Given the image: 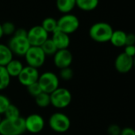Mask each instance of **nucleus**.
<instances>
[{
    "label": "nucleus",
    "instance_id": "nucleus-26",
    "mask_svg": "<svg viewBox=\"0 0 135 135\" xmlns=\"http://www.w3.org/2000/svg\"><path fill=\"white\" fill-rule=\"evenodd\" d=\"M2 28H3V35H7V36L14 35L15 32L16 30L15 24L11 22H6L3 23Z\"/></svg>",
    "mask_w": 135,
    "mask_h": 135
},
{
    "label": "nucleus",
    "instance_id": "nucleus-33",
    "mask_svg": "<svg viewBox=\"0 0 135 135\" xmlns=\"http://www.w3.org/2000/svg\"><path fill=\"white\" fill-rule=\"evenodd\" d=\"M3 28H2V24L0 23V39L3 37Z\"/></svg>",
    "mask_w": 135,
    "mask_h": 135
},
{
    "label": "nucleus",
    "instance_id": "nucleus-1",
    "mask_svg": "<svg viewBox=\"0 0 135 135\" xmlns=\"http://www.w3.org/2000/svg\"><path fill=\"white\" fill-rule=\"evenodd\" d=\"M26 132L25 118H3L0 122V135H22Z\"/></svg>",
    "mask_w": 135,
    "mask_h": 135
},
{
    "label": "nucleus",
    "instance_id": "nucleus-22",
    "mask_svg": "<svg viewBox=\"0 0 135 135\" xmlns=\"http://www.w3.org/2000/svg\"><path fill=\"white\" fill-rule=\"evenodd\" d=\"M41 48L44 52V53L45 54V56H54V54L58 50L51 38H49L47 41H45L42 44Z\"/></svg>",
    "mask_w": 135,
    "mask_h": 135
},
{
    "label": "nucleus",
    "instance_id": "nucleus-16",
    "mask_svg": "<svg viewBox=\"0 0 135 135\" xmlns=\"http://www.w3.org/2000/svg\"><path fill=\"white\" fill-rule=\"evenodd\" d=\"M14 59V54L7 45L0 44V66H6Z\"/></svg>",
    "mask_w": 135,
    "mask_h": 135
},
{
    "label": "nucleus",
    "instance_id": "nucleus-8",
    "mask_svg": "<svg viewBox=\"0 0 135 135\" xmlns=\"http://www.w3.org/2000/svg\"><path fill=\"white\" fill-rule=\"evenodd\" d=\"M7 45L14 55L19 56H24L31 46L27 37H19L15 35L12 36Z\"/></svg>",
    "mask_w": 135,
    "mask_h": 135
},
{
    "label": "nucleus",
    "instance_id": "nucleus-3",
    "mask_svg": "<svg viewBox=\"0 0 135 135\" xmlns=\"http://www.w3.org/2000/svg\"><path fill=\"white\" fill-rule=\"evenodd\" d=\"M49 126L56 133H65L70 129L71 120L69 117L62 112H55L49 118Z\"/></svg>",
    "mask_w": 135,
    "mask_h": 135
},
{
    "label": "nucleus",
    "instance_id": "nucleus-13",
    "mask_svg": "<svg viewBox=\"0 0 135 135\" xmlns=\"http://www.w3.org/2000/svg\"><path fill=\"white\" fill-rule=\"evenodd\" d=\"M114 68L118 73L122 74L128 73L133 68V57L122 52L118 54L114 60Z\"/></svg>",
    "mask_w": 135,
    "mask_h": 135
},
{
    "label": "nucleus",
    "instance_id": "nucleus-15",
    "mask_svg": "<svg viewBox=\"0 0 135 135\" xmlns=\"http://www.w3.org/2000/svg\"><path fill=\"white\" fill-rule=\"evenodd\" d=\"M5 68L11 77H18L22 71L24 65L19 60L13 59L5 66Z\"/></svg>",
    "mask_w": 135,
    "mask_h": 135
},
{
    "label": "nucleus",
    "instance_id": "nucleus-7",
    "mask_svg": "<svg viewBox=\"0 0 135 135\" xmlns=\"http://www.w3.org/2000/svg\"><path fill=\"white\" fill-rule=\"evenodd\" d=\"M26 62L28 66L39 69L45 62L46 56L41 47L30 46L26 55L24 56Z\"/></svg>",
    "mask_w": 135,
    "mask_h": 135
},
{
    "label": "nucleus",
    "instance_id": "nucleus-32",
    "mask_svg": "<svg viewBox=\"0 0 135 135\" xmlns=\"http://www.w3.org/2000/svg\"><path fill=\"white\" fill-rule=\"evenodd\" d=\"M120 135H135V129L132 127H125L122 129Z\"/></svg>",
    "mask_w": 135,
    "mask_h": 135
},
{
    "label": "nucleus",
    "instance_id": "nucleus-25",
    "mask_svg": "<svg viewBox=\"0 0 135 135\" xmlns=\"http://www.w3.org/2000/svg\"><path fill=\"white\" fill-rule=\"evenodd\" d=\"M11 104V100L7 95L0 94V115L4 114Z\"/></svg>",
    "mask_w": 135,
    "mask_h": 135
},
{
    "label": "nucleus",
    "instance_id": "nucleus-34",
    "mask_svg": "<svg viewBox=\"0 0 135 135\" xmlns=\"http://www.w3.org/2000/svg\"><path fill=\"white\" fill-rule=\"evenodd\" d=\"M133 68L135 69V56L133 58Z\"/></svg>",
    "mask_w": 135,
    "mask_h": 135
},
{
    "label": "nucleus",
    "instance_id": "nucleus-24",
    "mask_svg": "<svg viewBox=\"0 0 135 135\" xmlns=\"http://www.w3.org/2000/svg\"><path fill=\"white\" fill-rule=\"evenodd\" d=\"M4 115L6 118L15 119V118L21 117V112H20L19 108L17 106L11 103L7 108V110H6V112L4 113Z\"/></svg>",
    "mask_w": 135,
    "mask_h": 135
},
{
    "label": "nucleus",
    "instance_id": "nucleus-28",
    "mask_svg": "<svg viewBox=\"0 0 135 135\" xmlns=\"http://www.w3.org/2000/svg\"><path fill=\"white\" fill-rule=\"evenodd\" d=\"M27 91L30 94V95L33 97V98L37 97L39 94H41L42 92V91H41V88H40L37 82L28 86L27 87Z\"/></svg>",
    "mask_w": 135,
    "mask_h": 135
},
{
    "label": "nucleus",
    "instance_id": "nucleus-21",
    "mask_svg": "<svg viewBox=\"0 0 135 135\" xmlns=\"http://www.w3.org/2000/svg\"><path fill=\"white\" fill-rule=\"evenodd\" d=\"M41 26L48 33H53L57 30V20L52 17H48L42 21Z\"/></svg>",
    "mask_w": 135,
    "mask_h": 135
},
{
    "label": "nucleus",
    "instance_id": "nucleus-9",
    "mask_svg": "<svg viewBox=\"0 0 135 135\" xmlns=\"http://www.w3.org/2000/svg\"><path fill=\"white\" fill-rule=\"evenodd\" d=\"M27 39L31 46L41 47L49 39V33L41 26H34L27 30Z\"/></svg>",
    "mask_w": 135,
    "mask_h": 135
},
{
    "label": "nucleus",
    "instance_id": "nucleus-23",
    "mask_svg": "<svg viewBox=\"0 0 135 135\" xmlns=\"http://www.w3.org/2000/svg\"><path fill=\"white\" fill-rule=\"evenodd\" d=\"M34 99H35V103H36L37 106L39 107L45 108V107H49V105H51V100H50V95L49 94L41 92Z\"/></svg>",
    "mask_w": 135,
    "mask_h": 135
},
{
    "label": "nucleus",
    "instance_id": "nucleus-19",
    "mask_svg": "<svg viewBox=\"0 0 135 135\" xmlns=\"http://www.w3.org/2000/svg\"><path fill=\"white\" fill-rule=\"evenodd\" d=\"M99 0H76V7L84 11H94L99 5Z\"/></svg>",
    "mask_w": 135,
    "mask_h": 135
},
{
    "label": "nucleus",
    "instance_id": "nucleus-20",
    "mask_svg": "<svg viewBox=\"0 0 135 135\" xmlns=\"http://www.w3.org/2000/svg\"><path fill=\"white\" fill-rule=\"evenodd\" d=\"M11 77L8 74L4 66H0V91L7 88L11 84Z\"/></svg>",
    "mask_w": 135,
    "mask_h": 135
},
{
    "label": "nucleus",
    "instance_id": "nucleus-2",
    "mask_svg": "<svg viewBox=\"0 0 135 135\" xmlns=\"http://www.w3.org/2000/svg\"><path fill=\"white\" fill-rule=\"evenodd\" d=\"M114 32L112 26L107 22H100L93 24L89 29V36L95 42L105 43L110 41Z\"/></svg>",
    "mask_w": 135,
    "mask_h": 135
},
{
    "label": "nucleus",
    "instance_id": "nucleus-29",
    "mask_svg": "<svg viewBox=\"0 0 135 135\" xmlns=\"http://www.w3.org/2000/svg\"><path fill=\"white\" fill-rule=\"evenodd\" d=\"M122 129L118 125L111 124L107 128V133L109 135H120Z\"/></svg>",
    "mask_w": 135,
    "mask_h": 135
},
{
    "label": "nucleus",
    "instance_id": "nucleus-27",
    "mask_svg": "<svg viewBox=\"0 0 135 135\" xmlns=\"http://www.w3.org/2000/svg\"><path fill=\"white\" fill-rule=\"evenodd\" d=\"M59 76L63 80L68 81V80H70L73 79V77L74 76V73H73V69L69 67V68H65V69H60Z\"/></svg>",
    "mask_w": 135,
    "mask_h": 135
},
{
    "label": "nucleus",
    "instance_id": "nucleus-35",
    "mask_svg": "<svg viewBox=\"0 0 135 135\" xmlns=\"http://www.w3.org/2000/svg\"><path fill=\"white\" fill-rule=\"evenodd\" d=\"M1 120H2V118H1V115H0V122H1Z\"/></svg>",
    "mask_w": 135,
    "mask_h": 135
},
{
    "label": "nucleus",
    "instance_id": "nucleus-5",
    "mask_svg": "<svg viewBox=\"0 0 135 135\" xmlns=\"http://www.w3.org/2000/svg\"><path fill=\"white\" fill-rule=\"evenodd\" d=\"M80 27L79 18L73 14H65L62 15L57 20V30L70 35L76 31Z\"/></svg>",
    "mask_w": 135,
    "mask_h": 135
},
{
    "label": "nucleus",
    "instance_id": "nucleus-10",
    "mask_svg": "<svg viewBox=\"0 0 135 135\" xmlns=\"http://www.w3.org/2000/svg\"><path fill=\"white\" fill-rule=\"evenodd\" d=\"M39 76L40 74L37 69L26 65V67L24 66L22 71L17 78L22 85L27 88L28 86L37 83L38 81Z\"/></svg>",
    "mask_w": 135,
    "mask_h": 135
},
{
    "label": "nucleus",
    "instance_id": "nucleus-11",
    "mask_svg": "<svg viewBox=\"0 0 135 135\" xmlns=\"http://www.w3.org/2000/svg\"><path fill=\"white\" fill-rule=\"evenodd\" d=\"M45 120L39 114H31L25 118L26 131L31 133H38L45 128Z\"/></svg>",
    "mask_w": 135,
    "mask_h": 135
},
{
    "label": "nucleus",
    "instance_id": "nucleus-14",
    "mask_svg": "<svg viewBox=\"0 0 135 135\" xmlns=\"http://www.w3.org/2000/svg\"><path fill=\"white\" fill-rule=\"evenodd\" d=\"M52 41L56 46L58 50L67 49L70 45V37L68 35L58 30H56L53 33H52Z\"/></svg>",
    "mask_w": 135,
    "mask_h": 135
},
{
    "label": "nucleus",
    "instance_id": "nucleus-17",
    "mask_svg": "<svg viewBox=\"0 0 135 135\" xmlns=\"http://www.w3.org/2000/svg\"><path fill=\"white\" fill-rule=\"evenodd\" d=\"M126 33L122 30H114L110 39V42L114 47L121 48L126 45Z\"/></svg>",
    "mask_w": 135,
    "mask_h": 135
},
{
    "label": "nucleus",
    "instance_id": "nucleus-18",
    "mask_svg": "<svg viewBox=\"0 0 135 135\" xmlns=\"http://www.w3.org/2000/svg\"><path fill=\"white\" fill-rule=\"evenodd\" d=\"M56 5L62 14H69L76 7V0H56Z\"/></svg>",
    "mask_w": 135,
    "mask_h": 135
},
{
    "label": "nucleus",
    "instance_id": "nucleus-6",
    "mask_svg": "<svg viewBox=\"0 0 135 135\" xmlns=\"http://www.w3.org/2000/svg\"><path fill=\"white\" fill-rule=\"evenodd\" d=\"M42 92L51 94L59 88V77L52 72H45L40 75L37 81Z\"/></svg>",
    "mask_w": 135,
    "mask_h": 135
},
{
    "label": "nucleus",
    "instance_id": "nucleus-4",
    "mask_svg": "<svg viewBox=\"0 0 135 135\" xmlns=\"http://www.w3.org/2000/svg\"><path fill=\"white\" fill-rule=\"evenodd\" d=\"M73 95L71 91L65 88H58L50 94L51 105L57 109H64L72 103Z\"/></svg>",
    "mask_w": 135,
    "mask_h": 135
},
{
    "label": "nucleus",
    "instance_id": "nucleus-31",
    "mask_svg": "<svg viewBox=\"0 0 135 135\" xmlns=\"http://www.w3.org/2000/svg\"><path fill=\"white\" fill-rule=\"evenodd\" d=\"M126 45H135V34L134 33H126Z\"/></svg>",
    "mask_w": 135,
    "mask_h": 135
},
{
    "label": "nucleus",
    "instance_id": "nucleus-30",
    "mask_svg": "<svg viewBox=\"0 0 135 135\" xmlns=\"http://www.w3.org/2000/svg\"><path fill=\"white\" fill-rule=\"evenodd\" d=\"M123 52L127 56L133 58L135 56V45H126Z\"/></svg>",
    "mask_w": 135,
    "mask_h": 135
},
{
    "label": "nucleus",
    "instance_id": "nucleus-12",
    "mask_svg": "<svg viewBox=\"0 0 135 135\" xmlns=\"http://www.w3.org/2000/svg\"><path fill=\"white\" fill-rule=\"evenodd\" d=\"M73 53L68 49L57 50L53 56V63L60 70L65 69V68H69L73 63Z\"/></svg>",
    "mask_w": 135,
    "mask_h": 135
}]
</instances>
